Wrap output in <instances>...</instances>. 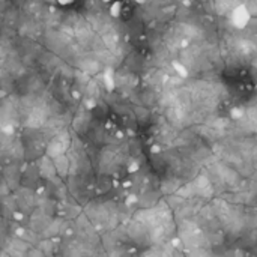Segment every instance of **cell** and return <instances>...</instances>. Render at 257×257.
I'll return each mask as SVG.
<instances>
[{"mask_svg":"<svg viewBox=\"0 0 257 257\" xmlns=\"http://www.w3.org/2000/svg\"><path fill=\"white\" fill-rule=\"evenodd\" d=\"M2 131L6 132V134H12V132H14V128H12V125H8V126H3Z\"/></svg>","mask_w":257,"mask_h":257,"instance_id":"3","label":"cell"},{"mask_svg":"<svg viewBox=\"0 0 257 257\" xmlns=\"http://www.w3.org/2000/svg\"><path fill=\"white\" fill-rule=\"evenodd\" d=\"M104 2H110V0H104Z\"/></svg>","mask_w":257,"mask_h":257,"instance_id":"5","label":"cell"},{"mask_svg":"<svg viewBox=\"0 0 257 257\" xmlns=\"http://www.w3.org/2000/svg\"><path fill=\"white\" fill-rule=\"evenodd\" d=\"M104 80H105V86H107V89H108V90H113V87H114V77H113L112 69H107Z\"/></svg>","mask_w":257,"mask_h":257,"instance_id":"1","label":"cell"},{"mask_svg":"<svg viewBox=\"0 0 257 257\" xmlns=\"http://www.w3.org/2000/svg\"><path fill=\"white\" fill-rule=\"evenodd\" d=\"M57 2H59L60 5H69V3H72L74 0H57Z\"/></svg>","mask_w":257,"mask_h":257,"instance_id":"4","label":"cell"},{"mask_svg":"<svg viewBox=\"0 0 257 257\" xmlns=\"http://www.w3.org/2000/svg\"><path fill=\"white\" fill-rule=\"evenodd\" d=\"M110 14H112V17H119L120 14V3H113L112 8H110Z\"/></svg>","mask_w":257,"mask_h":257,"instance_id":"2","label":"cell"}]
</instances>
